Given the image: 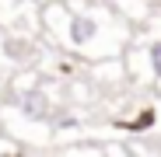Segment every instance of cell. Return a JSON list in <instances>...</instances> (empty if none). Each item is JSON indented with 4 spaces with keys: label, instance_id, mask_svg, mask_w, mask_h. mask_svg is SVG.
Here are the masks:
<instances>
[{
    "label": "cell",
    "instance_id": "cell-1",
    "mask_svg": "<svg viewBox=\"0 0 161 157\" xmlns=\"http://www.w3.org/2000/svg\"><path fill=\"white\" fill-rule=\"evenodd\" d=\"M95 35H98V21H95V18H88V14H70V24H67L70 45H88V42H95Z\"/></svg>",
    "mask_w": 161,
    "mask_h": 157
},
{
    "label": "cell",
    "instance_id": "cell-2",
    "mask_svg": "<svg viewBox=\"0 0 161 157\" xmlns=\"http://www.w3.org/2000/svg\"><path fill=\"white\" fill-rule=\"evenodd\" d=\"M25 115H46V94H39V91H28V94H25Z\"/></svg>",
    "mask_w": 161,
    "mask_h": 157
},
{
    "label": "cell",
    "instance_id": "cell-3",
    "mask_svg": "<svg viewBox=\"0 0 161 157\" xmlns=\"http://www.w3.org/2000/svg\"><path fill=\"white\" fill-rule=\"evenodd\" d=\"M147 56H151V70H154V77H158V81H161V39L147 49Z\"/></svg>",
    "mask_w": 161,
    "mask_h": 157
}]
</instances>
